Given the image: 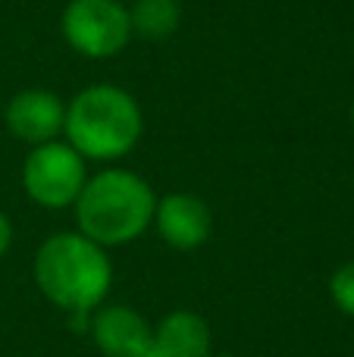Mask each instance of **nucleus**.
<instances>
[{"mask_svg":"<svg viewBox=\"0 0 354 357\" xmlns=\"http://www.w3.org/2000/svg\"><path fill=\"white\" fill-rule=\"evenodd\" d=\"M35 282L41 295L69 317L94 314L113 285L107 248L82 232H56L35 251Z\"/></svg>","mask_w":354,"mask_h":357,"instance_id":"obj_1","label":"nucleus"},{"mask_svg":"<svg viewBox=\"0 0 354 357\" xmlns=\"http://www.w3.org/2000/svg\"><path fill=\"white\" fill-rule=\"evenodd\" d=\"M72 207L82 235L98 241L100 248H116L141 238L151 229L157 195L138 173L104 169L88 176Z\"/></svg>","mask_w":354,"mask_h":357,"instance_id":"obj_2","label":"nucleus"},{"mask_svg":"<svg viewBox=\"0 0 354 357\" xmlns=\"http://www.w3.org/2000/svg\"><path fill=\"white\" fill-rule=\"evenodd\" d=\"M144 116L138 100L116 85L82 88L66 104L63 135L85 160H123L138 144Z\"/></svg>","mask_w":354,"mask_h":357,"instance_id":"obj_3","label":"nucleus"},{"mask_svg":"<svg viewBox=\"0 0 354 357\" xmlns=\"http://www.w3.org/2000/svg\"><path fill=\"white\" fill-rule=\"evenodd\" d=\"M60 29L69 47L88 60H110L123 54L132 38L129 10L119 0H69Z\"/></svg>","mask_w":354,"mask_h":357,"instance_id":"obj_4","label":"nucleus"},{"mask_svg":"<svg viewBox=\"0 0 354 357\" xmlns=\"http://www.w3.org/2000/svg\"><path fill=\"white\" fill-rule=\"evenodd\" d=\"M85 157L66 142L35 144L22 163V188L38 207L63 210L85 188Z\"/></svg>","mask_w":354,"mask_h":357,"instance_id":"obj_5","label":"nucleus"},{"mask_svg":"<svg viewBox=\"0 0 354 357\" xmlns=\"http://www.w3.org/2000/svg\"><path fill=\"white\" fill-rule=\"evenodd\" d=\"M3 123L13 138L25 144H47L56 142L66 123V104L56 98L54 91L44 88H25V91L13 94L10 104L3 110Z\"/></svg>","mask_w":354,"mask_h":357,"instance_id":"obj_6","label":"nucleus"},{"mask_svg":"<svg viewBox=\"0 0 354 357\" xmlns=\"http://www.w3.org/2000/svg\"><path fill=\"white\" fill-rule=\"evenodd\" d=\"M163 241L176 251H194L210 238L213 216L210 207L204 204V197L188 195V191H173V195L157 197L154 207V222Z\"/></svg>","mask_w":354,"mask_h":357,"instance_id":"obj_7","label":"nucleus"},{"mask_svg":"<svg viewBox=\"0 0 354 357\" xmlns=\"http://www.w3.org/2000/svg\"><path fill=\"white\" fill-rule=\"evenodd\" d=\"M88 333L104 357H138L154 339L151 323L125 304H100L91 314Z\"/></svg>","mask_w":354,"mask_h":357,"instance_id":"obj_8","label":"nucleus"},{"mask_svg":"<svg viewBox=\"0 0 354 357\" xmlns=\"http://www.w3.org/2000/svg\"><path fill=\"white\" fill-rule=\"evenodd\" d=\"M154 342L167 357H210V326L194 310H173L154 326Z\"/></svg>","mask_w":354,"mask_h":357,"instance_id":"obj_9","label":"nucleus"},{"mask_svg":"<svg viewBox=\"0 0 354 357\" xmlns=\"http://www.w3.org/2000/svg\"><path fill=\"white\" fill-rule=\"evenodd\" d=\"M182 6L179 0H135L129 6V25L132 35L148 38V41H163L179 29Z\"/></svg>","mask_w":354,"mask_h":357,"instance_id":"obj_10","label":"nucleus"},{"mask_svg":"<svg viewBox=\"0 0 354 357\" xmlns=\"http://www.w3.org/2000/svg\"><path fill=\"white\" fill-rule=\"evenodd\" d=\"M330 298L342 314L354 317V260L342 264L336 273L330 276Z\"/></svg>","mask_w":354,"mask_h":357,"instance_id":"obj_11","label":"nucleus"},{"mask_svg":"<svg viewBox=\"0 0 354 357\" xmlns=\"http://www.w3.org/2000/svg\"><path fill=\"white\" fill-rule=\"evenodd\" d=\"M10 245H13V222H10V216L0 210V257L10 251Z\"/></svg>","mask_w":354,"mask_h":357,"instance_id":"obj_12","label":"nucleus"},{"mask_svg":"<svg viewBox=\"0 0 354 357\" xmlns=\"http://www.w3.org/2000/svg\"><path fill=\"white\" fill-rule=\"evenodd\" d=\"M138 357H167V354H163V351H160V348H157V342H154V339H151V345H148V348H144V351H141V354H138Z\"/></svg>","mask_w":354,"mask_h":357,"instance_id":"obj_13","label":"nucleus"},{"mask_svg":"<svg viewBox=\"0 0 354 357\" xmlns=\"http://www.w3.org/2000/svg\"><path fill=\"white\" fill-rule=\"evenodd\" d=\"M351 129H354V107H351Z\"/></svg>","mask_w":354,"mask_h":357,"instance_id":"obj_14","label":"nucleus"}]
</instances>
